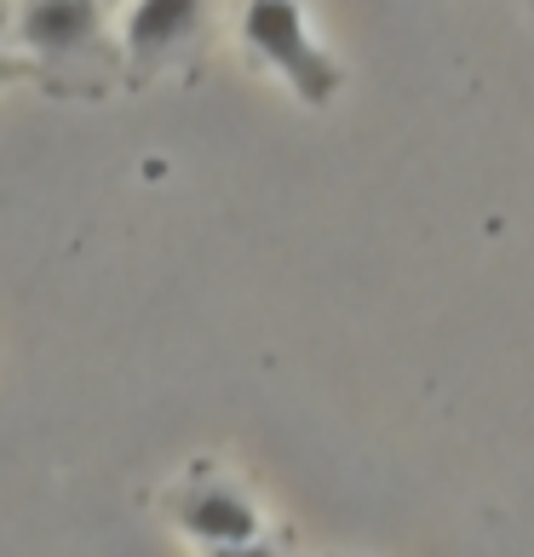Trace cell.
<instances>
[{
    "label": "cell",
    "instance_id": "1",
    "mask_svg": "<svg viewBox=\"0 0 534 557\" xmlns=\"http://www.w3.org/2000/svg\"><path fill=\"white\" fill-rule=\"evenodd\" d=\"M248 40L271 58V64L294 81L305 98H327L334 87V64L316 58V47L305 40V17L294 0H253L248 7Z\"/></svg>",
    "mask_w": 534,
    "mask_h": 557
},
{
    "label": "cell",
    "instance_id": "2",
    "mask_svg": "<svg viewBox=\"0 0 534 557\" xmlns=\"http://www.w3.org/2000/svg\"><path fill=\"white\" fill-rule=\"evenodd\" d=\"M178 523L190 529L196 541H208V546H248L259 534L253 506L241 500V494H231V488H190L184 506H178Z\"/></svg>",
    "mask_w": 534,
    "mask_h": 557
},
{
    "label": "cell",
    "instance_id": "3",
    "mask_svg": "<svg viewBox=\"0 0 534 557\" xmlns=\"http://www.w3.org/2000/svg\"><path fill=\"white\" fill-rule=\"evenodd\" d=\"M92 24H98L92 0H29L24 40L40 52H75L92 35Z\"/></svg>",
    "mask_w": 534,
    "mask_h": 557
},
{
    "label": "cell",
    "instance_id": "4",
    "mask_svg": "<svg viewBox=\"0 0 534 557\" xmlns=\"http://www.w3.org/2000/svg\"><path fill=\"white\" fill-rule=\"evenodd\" d=\"M196 17H201V0H138L133 7V24H127V40H133V52H167L173 40H184L196 29Z\"/></svg>",
    "mask_w": 534,
    "mask_h": 557
},
{
    "label": "cell",
    "instance_id": "5",
    "mask_svg": "<svg viewBox=\"0 0 534 557\" xmlns=\"http://www.w3.org/2000/svg\"><path fill=\"white\" fill-rule=\"evenodd\" d=\"M213 557H276V552H271V546H253V541H248V546H213Z\"/></svg>",
    "mask_w": 534,
    "mask_h": 557
},
{
    "label": "cell",
    "instance_id": "6",
    "mask_svg": "<svg viewBox=\"0 0 534 557\" xmlns=\"http://www.w3.org/2000/svg\"><path fill=\"white\" fill-rule=\"evenodd\" d=\"M0 29H7V0H0Z\"/></svg>",
    "mask_w": 534,
    "mask_h": 557
},
{
    "label": "cell",
    "instance_id": "7",
    "mask_svg": "<svg viewBox=\"0 0 534 557\" xmlns=\"http://www.w3.org/2000/svg\"><path fill=\"white\" fill-rule=\"evenodd\" d=\"M0 75H12V64H7V58H0Z\"/></svg>",
    "mask_w": 534,
    "mask_h": 557
}]
</instances>
